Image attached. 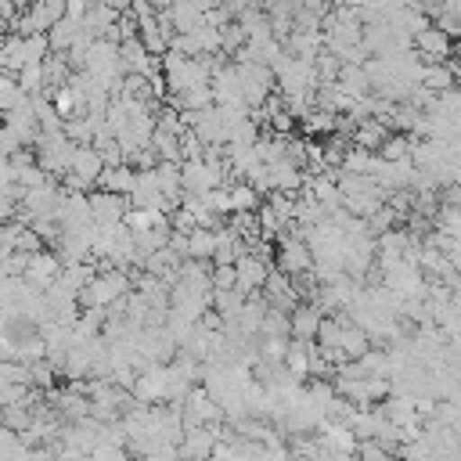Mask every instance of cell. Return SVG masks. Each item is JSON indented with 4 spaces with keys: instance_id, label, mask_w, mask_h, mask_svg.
Masks as SVG:
<instances>
[{
    "instance_id": "obj_1",
    "label": "cell",
    "mask_w": 461,
    "mask_h": 461,
    "mask_svg": "<svg viewBox=\"0 0 461 461\" xmlns=\"http://www.w3.org/2000/svg\"><path fill=\"white\" fill-rule=\"evenodd\" d=\"M76 140H68L65 133H40L36 137V162H40V169L50 176V173H58V176H65L68 169H72V158H76Z\"/></svg>"
},
{
    "instance_id": "obj_7",
    "label": "cell",
    "mask_w": 461,
    "mask_h": 461,
    "mask_svg": "<svg viewBox=\"0 0 461 461\" xmlns=\"http://www.w3.org/2000/svg\"><path fill=\"white\" fill-rule=\"evenodd\" d=\"M25 101H29V94L18 86V76H4L0 72V115L18 108V104H25Z\"/></svg>"
},
{
    "instance_id": "obj_5",
    "label": "cell",
    "mask_w": 461,
    "mask_h": 461,
    "mask_svg": "<svg viewBox=\"0 0 461 461\" xmlns=\"http://www.w3.org/2000/svg\"><path fill=\"white\" fill-rule=\"evenodd\" d=\"M321 310L317 306H295V313H292V335L299 339V342H310V339H317V331H321Z\"/></svg>"
},
{
    "instance_id": "obj_6",
    "label": "cell",
    "mask_w": 461,
    "mask_h": 461,
    "mask_svg": "<svg viewBox=\"0 0 461 461\" xmlns=\"http://www.w3.org/2000/svg\"><path fill=\"white\" fill-rule=\"evenodd\" d=\"M212 249H216V234L209 227H194L187 234V259H212Z\"/></svg>"
},
{
    "instance_id": "obj_9",
    "label": "cell",
    "mask_w": 461,
    "mask_h": 461,
    "mask_svg": "<svg viewBox=\"0 0 461 461\" xmlns=\"http://www.w3.org/2000/svg\"><path fill=\"white\" fill-rule=\"evenodd\" d=\"M32 4H40V0H14V7H18V11H29Z\"/></svg>"
},
{
    "instance_id": "obj_8",
    "label": "cell",
    "mask_w": 461,
    "mask_h": 461,
    "mask_svg": "<svg viewBox=\"0 0 461 461\" xmlns=\"http://www.w3.org/2000/svg\"><path fill=\"white\" fill-rule=\"evenodd\" d=\"M227 194H230V212H249V209H256V202H259V191H256L252 184L230 187Z\"/></svg>"
},
{
    "instance_id": "obj_2",
    "label": "cell",
    "mask_w": 461,
    "mask_h": 461,
    "mask_svg": "<svg viewBox=\"0 0 461 461\" xmlns=\"http://www.w3.org/2000/svg\"><path fill=\"white\" fill-rule=\"evenodd\" d=\"M90 212H94V223H101V227L122 223L126 220V194L97 191V194H90Z\"/></svg>"
},
{
    "instance_id": "obj_4",
    "label": "cell",
    "mask_w": 461,
    "mask_h": 461,
    "mask_svg": "<svg viewBox=\"0 0 461 461\" xmlns=\"http://www.w3.org/2000/svg\"><path fill=\"white\" fill-rule=\"evenodd\" d=\"M101 191H112V194H133V187H137V173L130 169V166H108L104 173H101Z\"/></svg>"
},
{
    "instance_id": "obj_3",
    "label": "cell",
    "mask_w": 461,
    "mask_h": 461,
    "mask_svg": "<svg viewBox=\"0 0 461 461\" xmlns=\"http://www.w3.org/2000/svg\"><path fill=\"white\" fill-rule=\"evenodd\" d=\"M234 274H238V292H241V295H249V292H256L259 285H267V263H263L259 256H241V259L234 263Z\"/></svg>"
}]
</instances>
